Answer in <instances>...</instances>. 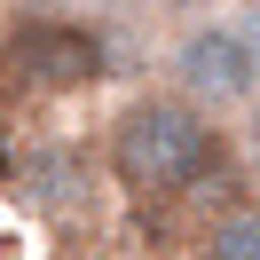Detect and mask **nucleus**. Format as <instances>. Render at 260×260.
Segmentation results:
<instances>
[{
  "instance_id": "nucleus-2",
  "label": "nucleus",
  "mask_w": 260,
  "mask_h": 260,
  "mask_svg": "<svg viewBox=\"0 0 260 260\" xmlns=\"http://www.w3.org/2000/svg\"><path fill=\"white\" fill-rule=\"evenodd\" d=\"M166 71H174V87H166V95H181L189 111H205V118L244 111V103L260 95V40L244 32L237 16L181 24V32H174V55H166Z\"/></svg>"
},
{
  "instance_id": "nucleus-1",
  "label": "nucleus",
  "mask_w": 260,
  "mask_h": 260,
  "mask_svg": "<svg viewBox=\"0 0 260 260\" xmlns=\"http://www.w3.org/2000/svg\"><path fill=\"white\" fill-rule=\"evenodd\" d=\"M103 158H111V181L126 197H142V205H181V197H197L205 181H221L229 134H221V118H205L181 95L150 87V95H134L126 111L111 118Z\"/></svg>"
},
{
  "instance_id": "nucleus-5",
  "label": "nucleus",
  "mask_w": 260,
  "mask_h": 260,
  "mask_svg": "<svg viewBox=\"0 0 260 260\" xmlns=\"http://www.w3.org/2000/svg\"><path fill=\"white\" fill-rule=\"evenodd\" d=\"M237 150H244V166L260 174V95L244 103V118H237Z\"/></svg>"
},
{
  "instance_id": "nucleus-4",
  "label": "nucleus",
  "mask_w": 260,
  "mask_h": 260,
  "mask_svg": "<svg viewBox=\"0 0 260 260\" xmlns=\"http://www.w3.org/2000/svg\"><path fill=\"white\" fill-rule=\"evenodd\" d=\"M197 260H260V197H237L197 229Z\"/></svg>"
},
{
  "instance_id": "nucleus-3",
  "label": "nucleus",
  "mask_w": 260,
  "mask_h": 260,
  "mask_svg": "<svg viewBox=\"0 0 260 260\" xmlns=\"http://www.w3.org/2000/svg\"><path fill=\"white\" fill-rule=\"evenodd\" d=\"M103 71H111V48H103L95 24H79V16L16 24V79L32 95H87V87H103Z\"/></svg>"
},
{
  "instance_id": "nucleus-9",
  "label": "nucleus",
  "mask_w": 260,
  "mask_h": 260,
  "mask_svg": "<svg viewBox=\"0 0 260 260\" xmlns=\"http://www.w3.org/2000/svg\"><path fill=\"white\" fill-rule=\"evenodd\" d=\"M244 32H252V40H260V8H252V24H244Z\"/></svg>"
},
{
  "instance_id": "nucleus-6",
  "label": "nucleus",
  "mask_w": 260,
  "mask_h": 260,
  "mask_svg": "<svg viewBox=\"0 0 260 260\" xmlns=\"http://www.w3.org/2000/svg\"><path fill=\"white\" fill-rule=\"evenodd\" d=\"M150 8H166V16H181V24H205V16H221V0H150Z\"/></svg>"
},
{
  "instance_id": "nucleus-7",
  "label": "nucleus",
  "mask_w": 260,
  "mask_h": 260,
  "mask_svg": "<svg viewBox=\"0 0 260 260\" xmlns=\"http://www.w3.org/2000/svg\"><path fill=\"white\" fill-rule=\"evenodd\" d=\"M24 16H63V0H16Z\"/></svg>"
},
{
  "instance_id": "nucleus-8",
  "label": "nucleus",
  "mask_w": 260,
  "mask_h": 260,
  "mask_svg": "<svg viewBox=\"0 0 260 260\" xmlns=\"http://www.w3.org/2000/svg\"><path fill=\"white\" fill-rule=\"evenodd\" d=\"M95 8H142V0H95Z\"/></svg>"
}]
</instances>
